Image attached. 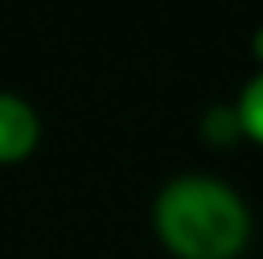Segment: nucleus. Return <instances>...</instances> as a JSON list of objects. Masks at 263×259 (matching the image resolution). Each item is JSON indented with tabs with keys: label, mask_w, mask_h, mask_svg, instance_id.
Instances as JSON below:
<instances>
[{
	"label": "nucleus",
	"mask_w": 263,
	"mask_h": 259,
	"mask_svg": "<svg viewBox=\"0 0 263 259\" xmlns=\"http://www.w3.org/2000/svg\"><path fill=\"white\" fill-rule=\"evenodd\" d=\"M153 229L176 259H237L248 248L252 217L229 183L191 172L157 194Z\"/></svg>",
	"instance_id": "nucleus-1"
},
{
	"label": "nucleus",
	"mask_w": 263,
	"mask_h": 259,
	"mask_svg": "<svg viewBox=\"0 0 263 259\" xmlns=\"http://www.w3.org/2000/svg\"><path fill=\"white\" fill-rule=\"evenodd\" d=\"M42 126L34 107L12 92H0V164H20L39 149Z\"/></svg>",
	"instance_id": "nucleus-2"
},
{
	"label": "nucleus",
	"mask_w": 263,
	"mask_h": 259,
	"mask_svg": "<svg viewBox=\"0 0 263 259\" xmlns=\"http://www.w3.org/2000/svg\"><path fill=\"white\" fill-rule=\"evenodd\" d=\"M198 133H202V141H206V145H214V149L237 145V141L244 137V133H240V118H237V107H233V103L210 107V111L202 114V122H198Z\"/></svg>",
	"instance_id": "nucleus-3"
},
{
	"label": "nucleus",
	"mask_w": 263,
	"mask_h": 259,
	"mask_svg": "<svg viewBox=\"0 0 263 259\" xmlns=\"http://www.w3.org/2000/svg\"><path fill=\"white\" fill-rule=\"evenodd\" d=\"M233 107H237V118H240V133L252 141V145L263 149V69L244 84L240 99Z\"/></svg>",
	"instance_id": "nucleus-4"
},
{
	"label": "nucleus",
	"mask_w": 263,
	"mask_h": 259,
	"mask_svg": "<svg viewBox=\"0 0 263 259\" xmlns=\"http://www.w3.org/2000/svg\"><path fill=\"white\" fill-rule=\"evenodd\" d=\"M252 57H256L259 65H263V27H259L256 34H252Z\"/></svg>",
	"instance_id": "nucleus-5"
}]
</instances>
